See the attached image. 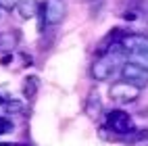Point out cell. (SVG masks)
Masks as SVG:
<instances>
[{
  "mask_svg": "<svg viewBox=\"0 0 148 146\" xmlns=\"http://www.w3.org/2000/svg\"><path fill=\"white\" fill-rule=\"evenodd\" d=\"M140 94H142V88H138V86L125 82V80L115 82L111 88H108V96H111V100H115L117 104L136 102L138 98H140Z\"/></svg>",
  "mask_w": 148,
  "mask_h": 146,
  "instance_id": "cell-1",
  "label": "cell"
},
{
  "mask_svg": "<svg viewBox=\"0 0 148 146\" xmlns=\"http://www.w3.org/2000/svg\"><path fill=\"white\" fill-rule=\"evenodd\" d=\"M106 125H108V127H111L117 136H119L121 140H125L127 136L136 130L132 115H127V113L121 111V109H115V111H108V113H106Z\"/></svg>",
  "mask_w": 148,
  "mask_h": 146,
  "instance_id": "cell-2",
  "label": "cell"
},
{
  "mask_svg": "<svg viewBox=\"0 0 148 146\" xmlns=\"http://www.w3.org/2000/svg\"><path fill=\"white\" fill-rule=\"evenodd\" d=\"M121 80L130 82V84H134L138 88H146L148 86V69L142 67V65H138L136 61H130V58H127L123 63V67H121Z\"/></svg>",
  "mask_w": 148,
  "mask_h": 146,
  "instance_id": "cell-3",
  "label": "cell"
},
{
  "mask_svg": "<svg viewBox=\"0 0 148 146\" xmlns=\"http://www.w3.org/2000/svg\"><path fill=\"white\" fill-rule=\"evenodd\" d=\"M121 46L127 54H146L148 52V36L144 34H123Z\"/></svg>",
  "mask_w": 148,
  "mask_h": 146,
  "instance_id": "cell-4",
  "label": "cell"
},
{
  "mask_svg": "<svg viewBox=\"0 0 148 146\" xmlns=\"http://www.w3.org/2000/svg\"><path fill=\"white\" fill-rule=\"evenodd\" d=\"M65 19V4L63 0H48L42 4V23L44 25H58Z\"/></svg>",
  "mask_w": 148,
  "mask_h": 146,
  "instance_id": "cell-5",
  "label": "cell"
},
{
  "mask_svg": "<svg viewBox=\"0 0 148 146\" xmlns=\"http://www.w3.org/2000/svg\"><path fill=\"white\" fill-rule=\"evenodd\" d=\"M84 113L90 117V119H100L104 115V106H102V100H100V96H98V92L88 94V98L84 102Z\"/></svg>",
  "mask_w": 148,
  "mask_h": 146,
  "instance_id": "cell-6",
  "label": "cell"
},
{
  "mask_svg": "<svg viewBox=\"0 0 148 146\" xmlns=\"http://www.w3.org/2000/svg\"><path fill=\"white\" fill-rule=\"evenodd\" d=\"M15 11L19 13L21 19H36L38 15L42 13V4L40 0H17V8Z\"/></svg>",
  "mask_w": 148,
  "mask_h": 146,
  "instance_id": "cell-7",
  "label": "cell"
},
{
  "mask_svg": "<svg viewBox=\"0 0 148 146\" xmlns=\"http://www.w3.org/2000/svg\"><path fill=\"white\" fill-rule=\"evenodd\" d=\"M21 40V32L19 29H11V32L0 34V54H13V50L19 46Z\"/></svg>",
  "mask_w": 148,
  "mask_h": 146,
  "instance_id": "cell-8",
  "label": "cell"
},
{
  "mask_svg": "<svg viewBox=\"0 0 148 146\" xmlns=\"http://www.w3.org/2000/svg\"><path fill=\"white\" fill-rule=\"evenodd\" d=\"M38 90H40V77L38 75H27L23 80V96L27 100H34Z\"/></svg>",
  "mask_w": 148,
  "mask_h": 146,
  "instance_id": "cell-9",
  "label": "cell"
},
{
  "mask_svg": "<svg viewBox=\"0 0 148 146\" xmlns=\"http://www.w3.org/2000/svg\"><path fill=\"white\" fill-rule=\"evenodd\" d=\"M2 109H4V113H8V115H17V113H23V111H25V104H23V100L8 98V100L2 104Z\"/></svg>",
  "mask_w": 148,
  "mask_h": 146,
  "instance_id": "cell-10",
  "label": "cell"
},
{
  "mask_svg": "<svg viewBox=\"0 0 148 146\" xmlns=\"http://www.w3.org/2000/svg\"><path fill=\"white\" fill-rule=\"evenodd\" d=\"M98 136H100V140H106V142H117V140H121L119 136L108 127V125H102V127L98 130Z\"/></svg>",
  "mask_w": 148,
  "mask_h": 146,
  "instance_id": "cell-11",
  "label": "cell"
},
{
  "mask_svg": "<svg viewBox=\"0 0 148 146\" xmlns=\"http://www.w3.org/2000/svg\"><path fill=\"white\" fill-rule=\"evenodd\" d=\"M13 132V121L8 117H0V136H6Z\"/></svg>",
  "mask_w": 148,
  "mask_h": 146,
  "instance_id": "cell-12",
  "label": "cell"
},
{
  "mask_svg": "<svg viewBox=\"0 0 148 146\" xmlns=\"http://www.w3.org/2000/svg\"><path fill=\"white\" fill-rule=\"evenodd\" d=\"M17 8V0H0V11H6L11 13Z\"/></svg>",
  "mask_w": 148,
  "mask_h": 146,
  "instance_id": "cell-13",
  "label": "cell"
},
{
  "mask_svg": "<svg viewBox=\"0 0 148 146\" xmlns=\"http://www.w3.org/2000/svg\"><path fill=\"white\" fill-rule=\"evenodd\" d=\"M6 100H8V96H6V94H2V92H0V106H2V104H4Z\"/></svg>",
  "mask_w": 148,
  "mask_h": 146,
  "instance_id": "cell-14",
  "label": "cell"
},
{
  "mask_svg": "<svg viewBox=\"0 0 148 146\" xmlns=\"http://www.w3.org/2000/svg\"><path fill=\"white\" fill-rule=\"evenodd\" d=\"M0 146H15V144H6V142H0Z\"/></svg>",
  "mask_w": 148,
  "mask_h": 146,
  "instance_id": "cell-15",
  "label": "cell"
},
{
  "mask_svg": "<svg viewBox=\"0 0 148 146\" xmlns=\"http://www.w3.org/2000/svg\"><path fill=\"white\" fill-rule=\"evenodd\" d=\"M15 146H32V144H15Z\"/></svg>",
  "mask_w": 148,
  "mask_h": 146,
  "instance_id": "cell-16",
  "label": "cell"
},
{
  "mask_svg": "<svg viewBox=\"0 0 148 146\" xmlns=\"http://www.w3.org/2000/svg\"><path fill=\"white\" fill-rule=\"evenodd\" d=\"M146 54H148V52H146Z\"/></svg>",
  "mask_w": 148,
  "mask_h": 146,
  "instance_id": "cell-17",
  "label": "cell"
}]
</instances>
